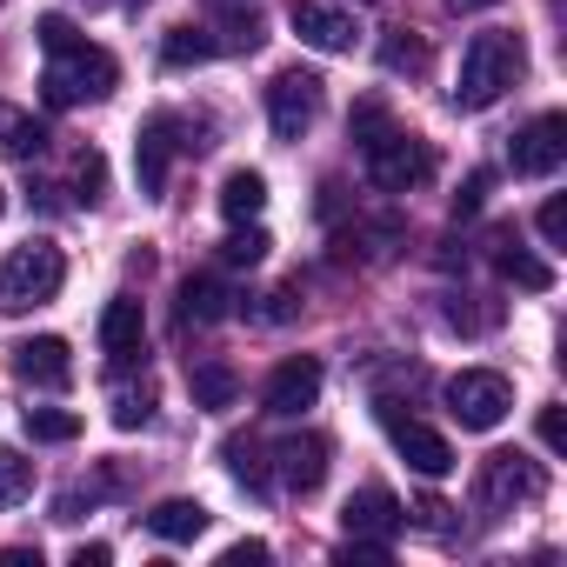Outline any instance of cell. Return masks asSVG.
I'll use <instances>...</instances> for the list:
<instances>
[{"instance_id": "obj_1", "label": "cell", "mask_w": 567, "mask_h": 567, "mask_svg": "<svg viewBox=\"0 0 567 567\" xmlns=\"http://www.w3.org/2000/svg\"><path fill=\"white\" fill-rule=\"evenodd\" d=\"M520 74H527V48H520V34L487 28V34H474V41H467V54H461L454 107H461V114H481V107H494Z\"/></svg>"}, {"instance_id": "obj_2", "label": "cell", "mask_w": 567, "mask_h": 567, "mask_svg": "<svg viewBox=\"0 0 567 567\" xmlns=\"http://www.w3.org/2000/svg\"><path fill=\"white\" fill-rule=\"evenodd\" d=\"M68 280V260L54 240H28L14 254H0V315H28V308H48Z\"/></svg>"}, {"instance_id": "obj_3", "label": "cell", "mask_w": 567, "mask_h": 567, "mask_svg": "<svg viewBox=\"0 0 567 567\" xmlns=\"http://www.w3.org/2000/svg\"><path fill=\"white\" fill-rule=\"evenodd\" d=\"M114 87H121V61H114L107 48H87V41H74L68 54H54V68L41 74V94H48V107L107 101Z\"/></svg>"}, {"instance_id": "obj_4", "label": "cell", "mask_w": 567, "mask_h": 567, "mask_svg": "<svg viewBox=\"0 0 567 567\" xmlns=\"http://www.w3.org/2000/svg\"><path fill=\"white\" fill-rule=\"evenodd\" d=\"M507 408H514V388H507V374H494V368H461V374L447 381V414H454L467 434H494V427L507 421Z\"/></svg>"}, {"instance_id": "obj_5", "label": "cell", "mask_w": 567, "mask_h": 567, "mask_svg": "<svg viewBox=\"0 0 567 567\" xmlns=\"http://www.w3.org/2000/svg\"><path fill=\"white\" fill-rule=\"evenodd\" d=\"M328 81L321 74H308V68H280L274 81H267V127H274V141H301L315 121H321V94Z\"/></svg>"}, {"instance_id": "obj_6", "label": "cell", "mask_w": 567, "mask_h": 567, "mask_svg": "<svg viewBox=\"0 0 567 567\" xmlns=\"http://www.w3.org/2000/svg\"><path fill=\"white\" fill-rule=\"evenodd\" d=\"M368 174H374V187H388V194H408V187H421V181L434 174V147H427L421 134H401V127H388V134L368 147Z\"/></svg>"}, {"instance_id": "obj_7", "label": "cell", "mask_w": 567, "mask_h": 567, "mask_svg": "<svg viewBox=\"0 0 567 567\" xmlns=\"http://www.w3.org/2000/svg\"><path fill=\"white\" fill-rule=\"evenodd\" d=\"M547 481H540V467L527 461V454H514V447H501V454H487L481 461V474H474V501L494 514V507H514V501H534Z\"/></svg>"}, {"instance_id": "obj_8", "label": "cell", "mask_w": 567, "mask_h": 567, "mask_svg": "<svg viewBox=\"0 0 567 567\" xmlns=\"http://www.w3.org/2000/svg\"><path fill=\"white\" fill-rule=\"evenodd\" d=\"M507 161H514L520 181H547V174L567 161V121H560V114H534V121L514 134Z\"/></svg>"}, {"instance_id": "obj_9", "label": "cell", "mask_w": 567, "mask_h": 567, "mask_svg": "<svg viewBox=\"0 0 567 567\" xmlns=\"http://www.w3.org/2000/svg\"><path fill=\"white\" fill-rule=\"evenodd\" d=\"M401 520H408V507H401L388 487H361V494H348V507H341L348 540H368V547H394Z\"/></svg>"}, {"instance_id": "obj_10", "label": "cell", "mask_w": 567, "mask_h": 567, "mask_svg": "<svg viewBox=\"0 0 567 567\" xmlns=\"http://www.w3.org/2000/svg\"><path fill=\"white\" fill-rule=\"evenodd\" d=\"M321 401V361L315 354H295V361H280L274 374H267V388H260V408L267 414H301V408H315Z\"/></svg>"}, {"instance_id": "obj_11", "label": "cell", "mask_w": 567, "mask_h": 567, "mask_svg": "<svg viewBox=\"0 0 567 567\" xmlns=\"http://www.w3.org/2000/svg\"><path fill=\"white\" fill-rule=\"evenodd\" d=\"M381 421H388V434H394V447H401V461H408L414 474H427V481L454 474V447H447V434H434L427 421H401L394 408H381Z\"/></svg>"}, {"instance_id": "obj_12", "label": "cell", "mask_w": 567, "mask_h": 567, "mask_svg": "<svg viewBox=\"0 0 567 567\" xmlns=\"http://www.w3.org/2000/svg\"><path fill=\"white\" fill-rule=\"evenodd\" d=\"M274 481L288 494H315L328 481V441L321 434H288L274 441Z\"/></svg>"}, {"instance_id": "obj_13", "label": "cell", "mask_w": 567, "mask_h": 567, "mask_svg": "<svg viewBox=\"0 0 567 567\" xmlns=\"http://www.w3.org/2000/svg\"><path fill=\"white\" fill-rule=\"evenodd\" d=\"M14 374H21L28 388H68V381H74V354H68L61 334H34V341L14 348Z\"/></svg>"}, {"instance_id": "obj_14", "label": "cell", "mask_w": 567, "mask_h": 567, "mask_svg": "<svg viewBox=\"0 0 567 567\" xmlns=\"http://www.w3.org/2000/svg\"><path fill=\"white\" fill-rule=\"evenodd\" d=\"M295 34L308 41V48H321V54H348L354 48V14H341V8H321V0H295Z\"/></svg>"}, {"instance_id": "obj_15", "label": "cell", "mask_w": 567, "mask_h": 567, "mask_svg": "<svg viewBox=\"0 0 567 567\" xmlns=\"http://www.w3.org/2000/svg\"><path fill=\"white\" fill-rule=\"evenodd\" d=\"M174 121H181V114H154V121L141 127V141H134L141 194H161V187H167V161H174V147H187V141H174Z\"/></svg>"}, {"instance_id": "obj_16", "label": "cell", "mask_w": 567, "mask_h": 567, "mask_svg": "<svg viewBox=\"0 0 567 567\" xmlns=\"http://www.w3.org/2000/svg\"><path fill=\"white\" fill-rule=\"evenodd\" d=\"M141 341H147V315H141V301L114 295L107 315H101V348H107V361H134Z\"/></svg>"}, {"instance_id": "obj_17", "label": "cell", "mask_w": 567, "mask_h": 567, "mask_svg": "<svg viewBox=\"0 0 567 567\" xmlns=\"http://www.w3.org/2000/svg\"><path fill=\"white\" fill-rule=\"evenodd\" d=\"M207 507L200 501H187V494H174V501H161V507H147V534L154 540H167V547H181V540H200L207 534Z\"/></svg>"}, {"instance_id": "obj_18", "label": "cell", "mask_w": 567, "mask_h": 567, "mask_svg": "<svg viewBox=\"0 0 567 567\" xmlns=\"http://www.w3.org/2000/svg\"><path fill=\"white\" fill-rule=\"evenodd\" d=\"M260 207H267V174L234 167V174L220 181V214H227V220H254Z\"/></svg>"}, {"instance_id": "obj_19", "label": "cell", "mask_w": 567, "mask_h": 567, "mask_svg": "<svg viewBox=\"0 0 567 567\" xmlns=\"http://www.w3.org/2000/svg\"><path fill=\"white\" fill-rule=\"evenodd\" d=\"M494 267H501V280H514V288H527V295H547V288H554L547 260H534V254H527V247H514V240H501V247H494Z\"/></svg>"}, {"instance_id": "obj_20", "label": "cell", "mask_w": 567, "mask_h": 567, "mask_svg": "<svg viewBox=\"0 0 567 567\" xmlns=\"http://www.w3.org/2000/svg\"><path fill=\"white\" fill-rule=\"evenodd\" d=\"M187 388H194L200 408H234V401H240V374L220 368V361H200V368L187 374Z\"/></svg>"}, {"instance_id": "obj_21", "label": "cell", "mask_w": 567, "mask_h": 567, "mask_svg": "<svg viewBox=\"0 0 567 567\" xmlns=\"http://www.w3.org/2000/svg\"><path fill=\"white\" fill-rule=\"evenodd\" d=\"M227 301H234V295L220 288L214 274H194L187 288H181V315H187V321H220V315H227Z\"/></svg>"}, {"instance_id": "obj_22", "label": "cell", "mask_w": 567, "mask_h": 567, "mask_svg": "<svg viewBox=\"0 0 567 567\" xmlns=\"http://www.w3.org/2000/svg\"><path fill=\"white\" fill-rule=\"evenodd\" d=\"M207 54H220L207 28H174V34L161 41V61H167V68H200Z\"/></svg>"}, {"instance_id": "obj_23", "label": "cell", "mask_w": 567, "mask_h": 567, "mask_svg": "<svg viewBox=\"0 0 567 567\" xmlns=\"http://www.w3.org/2000/svg\"><path fill=\"white\" fill-rule=\"evenodd\" d=\"M0 147H8L14 161H34V154L48 147V127L28 121V114H0Z\"/></svg>"}, {"instance_id": "obj_24", "label": "cell", "mask_w": 567, "mask_h": 567, "mask_svg": "<svg viewBox=\"0 0 567 567\" xmlns=\"http://www.w3.org/2000/svg\"><path fill=\"white\" fill-rule=\"evenodd\" d=\"M21 427H28L34 441H54V447H61V441H74V434H81V414H68V408H28V414H21Z\"/></svg>"}, {"instance_id": "obj_25", "label": "cell", "mask_w": 567, "mask_h": 567, "mask_svg": "<svg viewBox=\"0 0 567 567\" xmlns=\"http://www.w3.org/2000/svg\"><path fill=\"white\" fill-rule=\"evenodd\" d=\"M267 247H274V240H267L260 227H247V220H234V234L220 240V260H227V267H254V260H267Z\"/></svg>"}, {"instance_id": "obj_26", "label": "cell", "mask_w": 567, "mask_h": 567, "mask_svg": "<svg viewBox=\"0 0 567 567\" xmlns=\"http://www.w3.org/2000/svg\"><path fill=\"white\" fill-rule=\"evenodd\" d=\"M28 494H34V461H21V454L0 447V507H21Z\"/></svg>"}, {"instance_id": "obj_27", "label": "cell", "mask_w": 567, "mask_h": 567, "mask_svg": "<svg viewBox=\"0 0 567 567\" xmlns=\"http://www.w3.org/2000/svg\"><path fill=\"white\" fill-rule=\"evenodd\" d=\"M260 41H267L260 14H227V21H220V41H214V48H227V54H254Z\"/></svg>"}, {"instance_id": "obj_28", "label": "cell", "mask_w": 567, "mask_h": 567, "mask_svg": "<svg viewBox=\"0 0 567 567\" xmlns=\"http://www.w3.org/2000/svg\"><path fill=\"white\" fill-rule=\"evenodd\" d=\"M147 421H154V388L114 394V427H147Z\"/></svg>"}, {"instance_id": "obj_29", "label": "cell", "mask_w": 567, "mask_h": 567, "mask_svg": "<svg viewBox=\"0 0 567 567\" xmlns=\"http://www.w3.org/2000/svg\"><path fill=\"white\" fill-rule=\"evenodd\" d=\"M74 181H81V200H87V207H94V200H101V194H107V161H101V154H94V147H87V154H81V161H74Z\"/></svg>"}, {"instance_id": "obj_30", "label": "cell", "mask_w": 567, "mask_h": 567, "mask_svg": "<svg viewBox=\"0 0 567 567\" xmlns=\"http://www.w3.org/2000/svg\"><path fill=\"white\" fill-rule=\"evenodd\" d=\"M487 187H494V174H487V167H474V174L461 181V194H454V220L481 214V207H487Z\"/></svg>"}, {"instance_id": "obj_31", "label": "cell", "mask_w": 567, "mask_h": 567, "mask_svg": "<svg viewBox=\"0 0 567 567\" xmlns=\"http://www.w3.org/2000/svg\"><path fill=\"white\" fill-rule=\"evenodd\" d=\"M534 227H540V240H547V247H567V200H560V194H547V200H540V214H534Z\"/></svg>"}, {"instance_id": "obj_32", "label": "cell", "mask_w": 567, "mask_h": 567, "mask_svg": "<svg viewBox=\"0 0 567 567\" xmlns=\"http://www.w3.org/2000/svg\"><path fill=\"white\" fill-rule=\"evenodd\" d=\"M34 34H41V48H48V54H68V48L81 41L68 14H41V21H34Z\"/></svg>"}, {"instance_id": "obj_33", "label": "cell", "mask_w": 567, "mask_h": 567, "mask_svg": "<svg viewBox=\"0 0 567 567\" xmlns=\"http://www.w3.org/2000/svg\"><path fill=\"white\" fill-rule=\"evenodd\" d=\"M381 61H388L394 74H421V68H427V48H421V41H401V34H394V41L381 48Z\"/></svg>"}, {"instance_id": "obj_34", "label": "cell", "mask_w": 567, "mask_h": 567, "mask_svg": "<svg viewBox=\"0 0 567 567\" xmlns=\"http://www.w3.org/2000/svg\"><path fill=\"white\" fill-rule=\"evenodd\" d=\"M388 127H394V121H388V107H381V101H361V107H354V141H361V147H374Z\"/></svg>"}, {"instance_id": "obj_35", "label": "cell", "mask_w": 567, "mask_h": 567, "mask_svg": "<svg viewBox=\"0 0 567 567\" xmlns=\"http://www.w3.org/2000/svg\"><path fill=\"white\" fill-rule=\"evenodd\" d=\"M540 447H547V454H560V447H567V421H560V408H554V401L540 408Z\"/></svg>"}, {"instance_id": "obj_36", "label": "cell", "mask_w": 567, "mask_h": 567, "mask_svg": "<svg viewBox=\"0 0 567 567\" xmlns=\"http://www.w3.org/2000/svg\"><path fill=\"white\" fill-rule=\"evenodd\" d=\"M220 560H227V567H247V560H267V547H260V540H234Z\"/></svg>"}, {"instance_id": "obj_37", "label": "cell", "mask_w": 567, "mask_h": 567, "mask_svg": "<svg viewBox=\"0 0 567 567\" xmlns=\"http://www.w3.org/2000/svg\"><path fill=\"white\" fill-rule=\"evenodd\" d=\"M74 567H107V547H101V540H87V547H74Z\"/></svg>"}, {"instance_id": "obj_38", "label": "cell", "mask_w": 567, "mask_h": 567, "mask_svg": "<svg viewBox=\"0 0 567 567\" xmlns=\"http://www.w3.org/2000/svg\"><path fill=\"white\" fill-rule=\"evenodd\" d=\"M0 560H8V567H41V547H8Z\"/></svg>"}, {"instance_id": "obj_39", "label": "cell", "mask_w": 567, "mask_h": 567, "mask_svg": "<svg viewBox=\"0 0 567 567\" xmlns=\"http://www.w3.org/2000/svg\"><path fill=\"white\" fill-rule=\"evenodd\" d=\"M414 514H421V527H441V520H447V507H441V501H434V494H427V501H421V507H414Z\"/></svg>"}, {"instance_id": "obj_40", "label": "cell", "mask_w": 567, "mask_h": 567, "mask_svg": "<svg viewBox=\"0 0 567 567\" xmlns=\"http://www.w3.org/2000/svg\"><path fill=\"white\" fill-rule=\"evenodd\" d=\"M454 14H481V8H501V0H447Z\"/></svg>"}, {"instance_id": "obj_41", "label": "cell", "mask_w": 567, "mask_h": 567, "mask_svg": "<svg viewBox=\"0 0 567 567\" xmlns=\"http://www.w3.org/2000/svg\"><path fill=\"white\" fill-rule=\"evenodd\" d=\"M0 207H8V194H0Z\"/></svg>"}]
</instances>
